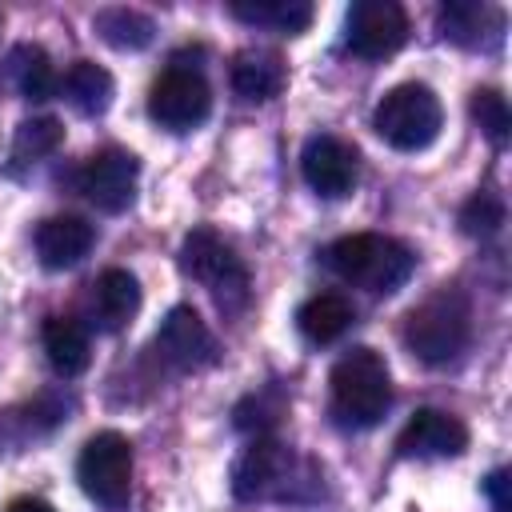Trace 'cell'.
I'll return each instance as SVG.
<instances>
[{"label":"cell","mask_w":512,"mask_h":512,"mask_svg":"<svg viewBox=\"0 0 512 512\" xmlns=\"http://www.w3.org/2000/svg\"><path fill=\"white\" fill-rule=\"evenodd\" d=\"M8 72H12L16 88H20V96H28V100H48V96H56V88H60L56 68H52V60H48V52H44L40 44H20V48H12Z\"/></svg>","instance_id":"603a6c76"},{"label":"cell","mask_w":512,"mask_h":512,"mask_svg":"<svg viewBox=\"0 0 512 512\" xmlns=\"http://www.w3.org/2000/svg\"><path fill=\"white\" fill-rule=\"evenodd\" d=\"M468 112H472V120L480 124V132L496 148L508 144V136H512V112H508V100H504L500 88H476L472 100H468Z\"/></svg>","instance_id":"d4e9b609"},{"label":"cell","mask_w":512,"mask_h":512,"mask_svg":"<svg viewBox=\"0 0 512 512\" xmlns=\"http://www.w3.org/2000/svg\"><path fill=\"white\" fill-rule=\"evenodd\" d=\"M324 264L344 284L364 288L372 296H388V292H396L412 276L416 256L396 236H384V232H352V236H340L336 244H328Z\"/></svg>","instance_id":"6da1fadb"},{"label":"cell","mask_w":512,"mask_h":512,"mask_svg":"<svg viewBox=\"0 0 512 512\" xmlns=\"http://www.w3.org/2000/svg\"><path fill=\"white\" fill-rule=\"evenodd\" d=\"M284 84H288V68H284V60L276 52H268V48L236 52V60H232V88H236V96L260 104V100L280 96Z\"/></svg>","instance_id":"e0dca14e"},{"label":"cell","mask_w":512,"mask_h":512,"mask_svg":"<svg viewBox=\"0 0 512 512\" xmlns=\"http://www.w3.org/2000/svg\"><path fill=\"white\" fill-rule=\"evenodd\" d=\"M504 224V200L496 192H472L460 208V232L464 236H496Z\"/></svg>","instance_id":"484cf974"},{"label":"cell","mask_w":512,"mask_h":512,"mask_svg":"<svg viewBox=\"0 0 512 512\" xmlns=\"http://www.w3.org/2000/svg\"><path fill=\"white\" fill-rule=\"evenodd\" d=\"M392 404L388 364L372 348L344 352L328 372V408L340 428H372Z\"/></svg>","instance_id":"7a4b0ae2"},{"label":"cell","mask_w":512,"mask_h":512,"mask_svg":"<svg viewBox=\"0 0 512 512\" xmlns=\"http://www.w3.org/2000/svg\"><path fill=\"white\" fill-rule=\"evenodd\" d=\"M92 244H96V228L80 216H48L36 224V256L52 272L80 264Z\"/></svg>","instance_id":"5bb4252c"},{"label":"cell","mask_w":512,"mask_h":512,"mask_svg":"<svg viewBox=\"0 0 512 512\" xmlns=\"http://www.w3.org/2000/svg\"><path fill=\"white\" fill-rule=\"evenodd\" d=\"M8 512H56L48 500H36V496H20V500H12L8 504Z\"/></svg>","instance_id":"f1b7e54d"},{"label":"cell","mask_w":512,"mask_h":512,"mask_svg":"<svg viewBox=\"0 0 512 512\" xmlns=\"http://www.w3.org/2000/svg\"><path fill=\"white\" fill-rule=\"evenodd\" d=\"M136 180H140V160L124 148H100L80 168V192L100 212H124L136 200Z\"/></svg>","instance_id":"8fae6325"},{"label":"cell","mask_w":512,"mask_h":512,"mask_svg":"<svg viewBox=\"0 0 512 512\" xmlns=\"http://www.w3.org/2000/svg\"><path fill=\"white\" fill-rule=\"evenodd\" d=\"M60 88L68 92V104H72L76 112H84V116H100V112H108L112 92H116L112 72L100 68V64H92V60H76V64L64 72Z\"/></svg>","instance_id":"44dd1931"},{"label":"cell","mask_w":512,"mask_h":512,"mask_svg":"<svg viewBox=\"0 0 512 512\" xmlns=\"http://www.w3.org/2000/svg\"><path fill=\"white\" fill-rule=\"evenodd\" d=\"M76 480L80 488L104 504V508H124L132 492V444L120 432H96L76 460Z\"/></svg>","instance_id":"52a82bcc"},{"label":"cell","mask_w":512,"mask_h":512,"mask_svg":"<svg viewBox=\"0 0 512 512\" xmlns=\"http://www.w3.org/2000/svg\"><path fill=\"white\" fill-rule=\"evenodd\" d=\"M140 312V284L132 272L124 268H108L96 276L92 284V320L104 328V332H120L136 320Z\"/></svg>","instance_id":"9a60e30c"},{"label":"cell","mask_w":512,"mask_h":512,"mask_svg":"<svg viewBox=\"0 0 512 512\" xmlns=\"http://www.w3.org/2000/svg\"><path fill=\"white\" fill-rule=\"evenodd\" d=\"M512 480H508V468H496V472H488V480H484V492H488V500H492V512H512Z\"/></svg>","instance_id":"83f0119b"},{"label":"cell","mask_w":512,"mask_h":512,"mask_svg":"<svg viewBox=\"0 0 512 512\" xmlns=\"http://www.w3.org/2000/svg\"><path fill=\"white\" fill-rule=\"evenodd\" d=\"M348 324H352V304L340 292H316L296 308V328L312 344H328L344 336Z\"/></svg>","instance_id":"ffe728a7"},{"label":"cell","mask_w":512,"mask_h":512,"mask_svg":"<svg viewBox=\"0 0 512 512\" xmlns=\"http://www.w3.org/2000/svg\"><path fill=\"white\" fill-rule=\"evenodd\" d=\"M156 352L176 372H196L216 360V340L192 304H176L156 328Z\"/></svg>","instance_id":"7c38bea8"},{"label":"cell","mask_w":512,"mask_h":512,"mask_svg":"<svg viewBox=\"0 0 512 512\" xmlns=\"http://www.w3.org/2000/svg\"><path fill=\"white\" fill-rule=\"evenodd\" d=\"M300 172H304V184L324 196V200H340L356 188V176H360V156L348 140L340 136H312L300 152Z\"/></svg>","instance_id":"30bf717a"},{"label":"cell","mask_w":512,"mask_h":512,"mask_svg":"<svg viewBox=\"0 0 512 512\" xmlns=\"http://www.w3.org/2000/svg\"><path fill=\"white\" fill-rule=\"evenodd\" d=\"M444 124V108L436 100V92L428 84H396L380 96L376 112H372V128L384 144H392L396 152H420L440 136Z\"/></svg>","instance_id":"277c9868"},{"label":"cell","mask_w":512,"mask_h":512,"mask_svg":"<svg viewBox=\"0 0 512 512\" xmlns=\"http://www.w3.org/2000/svg\"><path fill=\"white\" fill-rule=\"evenodd\" d=\"M300 460L272 436H256L232 464V496L236 500H288L296 496Z\"/></svg>","instance_id":"8992f818"},{"label":"cell","mask_w":512,"mask_h":512,"mask_svg":"<svg viewBox=\"0 0 512 512\" xmlns=\"http://www.w3.org/2000/svg\"><path fill=\"white\" fill-rule=\"evenodd\" d=\"M472 340V308L456 288H440L404 316V344L424 364H452Z\"/></svg>","instance_id":"3957f363"},{"label":"cell","mask_w":512,"mask_h":512,"mask_svg":"<svg viewBox=\"0 0 512 512\" xmlns=\"http://www.w3.org/2000/svg\"><path fill=\"white\" fill-rule=\"evenodd\" d=\"M92 28L100 32V40L104 44H112V48H120V52H140V48H148L152 44V36H156V24H152V16H144V12H136V8H100L96 16H92Z\"/></svg>","instance_id":"7402d4cb"},{"label":"cell","mask_w":512,"mask_h":512,"mask_svg":"<svg viewBox=\"0 0 512 512\" xmlns=\"http://www.w3.org/2000/svg\"><path fill=\"white\" fill-rule=\"evenodd\" d=\"M468 448V428L460 416L440 412V408H420L396 436V452L408 460H440V456H460Z\"/></svg>","instance_id":"4fadbf2b"},{"label":"cell","mask_w":512,"mask_h":512,"mask_svg":"<svg viewBox=\"0 0 512 512\" xmlns=\"http://www.w3.org/2000/svg\"><path fill=\"white\" fill-rule=\"evenodd\" d=\"M212 112V88L196 68L172 64L148 88V116L168 132H192Z\"/></svg>","instance_id":"ba28073f"},{"label":"cell","mask_w":512,"mask_h":512,"mask_svg":"<svg viewBox=\"0 0 512 512\" xmlns=\"http://www.w3.org/2000/svg\"><path fill=\"white\" fill-rule=\"evenodd\" d=\"M40 340H44V356H48L52 372H56V376H64V380L80 376V372L92 364L88 332H84V324H80V320H72V316H48V320H44Z\"/></svg>","instance_id":"ac0fdd59"},{"label":"cell","mask_w":512,"mask_h":512,"mask_svg":"<svg viewBox=\"0 0 512 512\" xmlns=\"http://www.w3.org/2000/svg\"><path fill=\"white\" fill-rule=\"evenodd\" d=\"M64 144V124L56 116H32L16 128L12 136V164H36L44 156H52Z\"/></svg>","instance_id":"cb8c5ba5"},{"label":"cell","mask_w":512,"mask_h":512,"mask_svg":"<svg viewBox=\"0 0 512 512\" xmlns=\"http://www.w3.org/2000/svg\"><path fill=\"white\" fill-rule=\"evenodd\" d=\"M228 12L240 24L272 28V32H284V36H296L312 24V4L308 0H232Z\"/></svg>","instance_id":"d6986e66"},{"label":"cell","mask_w":512,"mask_h":512,"mask_svg":"<svg viewBox=\"0 0 512 512\" xmlns=\"http://www.w3.org/2000/svg\"><path fill=\"white\" fill-rule=\"evenodd\" d=\"M280 416H284V400H280L276 392H252V396H244V400L232 408V424H236L240 432H256V436L272 432Z\"/></svg>","instance_id":"4316f807"},{"label":"cell","mask_w":512,"mask_h":512,"mask_svg":"<svg viewBox=\"0 0 512 512\" xmlns=\"http://www.w3.org/2000/svg\"><path fill=\"white\" fill-rule=\"evenodd\" d=\"M408 40V12L392 0H356L344 20V44L364 60H384Z\"/></svg>","instance_id":"9c48e42d"},{"label":"cell","mask_w":512,"mask_h":512,"mask_svg":"<svg viewBox=\"0 0 512 512\" xmlns=\"http://www.w3.org/2000/svg\"><path fill=\"white\" fill-rule=\"evenodd\" d=\"M436 24H440L444 40H452L460 48H480V44L500 36L504 16L488 4H476V0H448V4H440Z\"/></svg>","instance_id":"2e32d148"},{"label":"cell","mask_w":512,"mask_h":512,"mask_svg":"<svg viewBox=\"0 0 512 512\" xmlns=\"http://www.w3.org/2000/svg\"><path fill=\"white\" fill-rule=\"evenodd\" d=\"M180 268L204 284L220 308H240L248 300V268L244 260L212 232V228H192L180 244Z\"/></svg>","instance_id":"5b68a950"}]
</instances>
